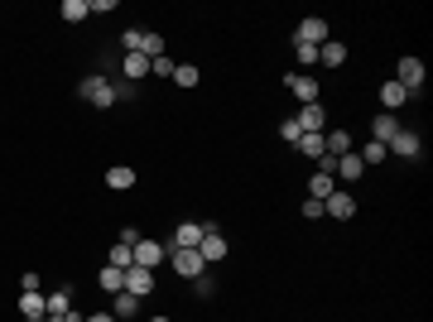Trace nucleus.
Returning <instances> with one entry per match:
<instances>
[{
	"instance_id": "obj_1",
	"label": "nucleus",
	"mask_w": 433,
	"mask_h": 322,
	"mask_svg": "<svg viewBox=\"0 0 433 322\" xmlns=\"http://www.w3.org/2000/svg\"><path fill=\"white\" fill-rule=\"evenodd\" d=\"M78 97L87 101V106L106 111V106H116V82H111V77H101V73H87V77L78 82Z\"/></svg>"
},
{
	"instance_id": "obj_2",
	"label": "nucleus",
	"mask_w": 433,
	"mask_h": 322,
	"mask_svg": "<svg viewBox=\"0 0 433 322\" xmlns=\"http://www.w3.org/2000/svg\"><path fill=\"white\" fill-rule=\"evenodd\" d=\"M197 255L207 264H221L226 255H231V245H226V236L216 231V222H202V241H197Z\"/></svg>"
},
{
	"instance_id": "obj_3",
	"label": "nucleus",
	"mask_w": 433,
	"mask_h": 322,
	"mask_svg": "<svg viewBox=\"0 0 433 322\" xmlns=\"http://www.w3.org/2000/svg\"><path fill=\"white\" fill-rule=\"evenodd\" d=\"M395 82H400V87H405V92H424V63L414 58V53H405V58L395 63Z\"/></svg>"
},
{
	"instance_id": "obj_4",
	"label": "nucleus",
	"mask_w": 433,
	"mask_h": 322,
	"mask_svg": "<svg viewBox=\"0 0 433 322\" xmlns=\"http://www.w3.org/2000/svg\"><path fill=\"white\" fill-rule=\"evenodd\" d=\"M169 264H174L183 279H197V274H207V260H202L197 250H178V245H169Z\"/></svg>"
},
{
	"instance_id": "obj_5",
	"label": "nucleus",
	"mask_w": 433,
	"mask_h": 322,
	"mask_svg": "<svg viewBox=\"0 0 433 322\" xmlns=\"http://www.w3.org/2000/svg\"><path fill=\"white\" fill-rule=\"evenodd\" d=\"M294 121H298V130H303V135H323V130H328V106H323V101H308Z\"/></svg>"
},
{
	"instance_id": "obj_6",
	"label": "nucleus",
	"mask_w": 433,
	"mask_h": 322,
	"mask_svg": "<svg viewBox=\"0 0 433 322\" xmlns=\"http://www.w3.org/2000/svg\"><path fill=\"white\" fill-rule=\"evenodd\" d=\"M328 39H333V34H328V20H323V15H308V20L294 29V43H313V48H323Z\"/></svg>"
},
{
	"instance_id": "obj_7",
	"label": "nucleus",
	"mask_w": 433,
	"mask_h": 322,
	"mask_svg": "<svg viewBox=\"0 0 433 322\" xmlns=\"http://www.w3.org/2000/svg\"><path fill=\"white\" fill-rule=\"evenodd\" d=\"M385 154H395V159H419V154H424V140H419V130H400V135L385 144Z\"/></svg>"
},
{
	"instance_id": "obj_8",
	"label": "nucleus",
	"mask_w": 433,
	"mask_h": 322,
	"mask_svg": "<svg viewBox=\"0 0 433 322\" xmlns=\"http://www.w3.org/2000/svg\"><path fill=\"white\" fill-rule=\"evenodd\" d=\"M323 212L337 217V222H352V217H356V198L347 193V188H333V198L323 202Z\"/></svg>"
},
{
	"instance_id": "obj_9",
	"label": "nucleus",
	"mask_w": 433,
	"mask_h": 322,
	"mask_svg": "<svg viewBox=\"0 0 433 322\" xmlns=\"http://www.w3.org/2000/svg\"><path fill=\"white\" fill-rule=\"evenodd\" d=\"M164 260H169V245L145 241V236H140V245H135V264H140V269H159Z\"/></svg>"
},
{
	"instance_id": "obj_10",
	"label": "nucleus",
	"mask_w": 433,
	"mask_h": 322,
	"mask_svg": "<svg viewBox=\"0 0 433 322\" xmlns=\"http://www.w3.org/2000/svg\"><path fill=\"white\" fill-rule=\"evenodd\" d=\"M125 294H135V299L155 294V269H140V264H130V269H125Z\"/></svg>"
},
{
	"instance_id": "obj_11",
	"label": "nucleus",
	"mask_w": 433,
	"mask_h": 322,
	"mask_svg": "<svg viewBox=\"0 0 433 322\" xmlns=\"http://www.w3.org/2000/svg\"><path fill=\"white\" fill-rule=\"evenodd\" d=\"M284 82H289V92H294V97L303 101V106H308V101H318V92H323V87H318V77H313V73H289V77H284Z\"/></svg>"
},
{
	"instance_id": "obj_12",
	"label": "nucleus",
	"mask_w": 433,
	"mask_h": 322,
	"mask_svg": "<svg viewBox=\"0 0 433 322\" xmlns=\"http://www.w3.org/2000/svg\"><path fill=\"white\" fill-rule=\"evenodd\" d=\"M361 173H366V163H361V154H356V149H352V154H342V159L333 163V178H337V183H356Z\"/></svg>"
},
{
	"instance_id": "obj_13",
	"label": "nucleus",
	"mask_w": 433,
	"mask_h": 322,
	"mask_svg": "<svg viewBox=\"0 0 433 322\" xmlns=\"http://www.w3.org/2000/svg\"><path fill=\"white\" fill-rule=\"evenodd\" d=\"M140 77H150V58H145V53H125V58H120V82L135 87Z\"/></svg>"
},
{
	"instance_id": "obj_14",
	"label": "nucleus",
	"mask_w": 433,
	"mask_h": 322,
	"mask_svg": "<svg viewBox=\"0 0 433 322\" xmlns=\"http://www.w3.org/2000/svg\"><path fill=\"white\" fill-rule=\"evenodd\" d=\"M400 130H405V125L395 121L390 111H380V116H375V121H371V140H375V144H390L395 135H400Z\"/></svg>"
},
{
	"instance_id": "obj_15",
	"label": "nucleus",
	"mask_w": 433,
	"mask_h": 322,
	"mask_svg": "<svg viewBox=\"0 0 433 322\" xmlns=\"http://www.w3.org/2000/svg\"><path fill=\"white\" fill-rule=\"evenodd\" d=\"M197 241H202V226H197V222H178L169 245H178V250H197Z\"/></svg>"
},
{
	"instance_id": "obj_16",
	"label": "nucleus",
	"mask_w": 433,
	"mask_h": 322,
	"mask_svg": "<svg viewBox=\"0 0 433 322\" xmlns=\"http://www.w3.org/2000/svg\"><path fill=\"white\" fill-rule=\"evenodd\" d=\"M333 188H337V178H333V173H328V168H313V178H308V198L328 202V198H333Z\"/></svg>"
},
{
	"instance_id": "obj_17",
	"label": "nucleus",
	"mask_w": 433,
	"mask_h": 322,
	"mask_svg": "<svg viewBox=\"0 0 433 322\" xmlns=\"http://www.w3.org/2000/svg\"><path fill=\"white\" fill-rule=\"evenodd\" d=\"M405 101H409V92H405V87H400V82H385V87H380V106H385V111H390V116H395V111H400V106H405Z\"/></svg>"
},
{
	"instance_id": "obj_18",
	"label": "nucleus",
	"mask_w": 433,
	"mask_h": 322,
	"mask_svg": "<svg viewBox=\"0 0 433 322\" xmlns=\"http://www.w3.org/2000/svg\"><path fill=\"white\" fill-rule=\"evenodd\" d=\"M318 63H328V68H342V63H347V43H342V39H328L323 48H318Z\"/></svg>"
},
{
	"instance_id": "obj_19",
	"label": "nucleus",
	"mask_w": 433,
	"mask_h": 322,
	"mask_svg": "<svg viewBox=\"0 0 433 322\" xmlns=\"http://www.w3.org/2000/svg\"><path fill=\"white\" fill-rule=\"evenodd\" d=\"M43 313H48V299L24 289V294H20V318H43Z\"/></svg>"
},
{
	"instance_id": "obj_20",
	"label": "nucleus",
	"mask_w": 433,
	"mask_h": 322,
	"mask_svg": "<svg viewBox=\"0 0 433 322\" xmlns=\"http://www.w3.org/2000/svg\"><path fill=\"white\" fill-rule=\"evenodd\" d=\"M58 313H73V289H68V284L48 294V313H43V318H58Z\"/></svg>"
},
{
	"instance_id": "obj_21",
	"label": "nucleus",
	"mask_w": 433,
	"mask_h": 322,
	"mask_svg": "<svg viewBox=\"0 0 433 322\" xmlns=\"http://www.w3.org/2000/svg\"><path fill=\"white\" fill-rule=\"evenodd\" d=\"M106 188H116V193H125V188H135V168H125V163H116V168H106Z\"/></svg>"
},
{
	"instance_id": "obj_22",
	"label": "nucleus",
	"mask_w": 433,
	"mask_h": 322,
	"mask_svg": "<svg viewBox=\"0 0 433 322\" xmlns=\"http://www.w3.org/2000/svg\"><path fill=\"white\" fill-rule=\"evenodd\" d=\"M298 154H303V159H323V154H328V149H323V135H298V144H294Z\"/></svg>"
},
{
	"instance_id": "obj_23",
	"label": "nucleus",
	"mask_w": 433,
	"mask_h": 322,
	"mask_svg": "<svg viewBox=\"0 0 433 322\" xmlns=\"http://www.w3.org/2000/svg\"><path fill=\"white\" fill-rule=\"evenodd\" d=\"M111 299H116V313H111V318H135L140 303H145V299H135V294H125V289H120V294H111Z\"/></svg>"
},
{
	"instance_id": "obj_24",
	"label": "nucleus",
	"mask_w": 433,
	"mask_h": 322,
	"mask_svg": "<svg viewBox=\"0 0 433 322\" xmlns=\"http://www.w3.org/2000/svg\"><path fill=\"white\" fill-rule=\"evenodd\" d=\"M101 289H106V294H120V289H125V269H116V264H106V269H101Z\"/></svg>"
},
{
	"instance_id": "obj_25",
	"label": "nucleus",
	"mask_w": 433,
	"mask_h": 322,
	"mask_svg": "<svg viewBox=\"0 0 433 322\" xmlns=\"http://www.w3.org/2000/svg\"><path fill=\"white\" fill-rule=\"evenodd\" d=\"M58 15H63L68 24H82V20H87V0H63Z\"/></svg>"
},
{
	"instance_id": "obj_26",
	"label": "nucleus",
	"mask_w": 433,
	"mask_h": 322,
	"mask_svg": "<svg viewBox=\"0 0 433 322\" xmlns=\"http://www.w3.org/2000/svg\"><path fill=\"white\" fill-rule=\"evenodd\" d=\"M140 53H145L150 63H155V58H164V39H159L155 29H145V43H140Z\"/></svg>"
},
{
	"instance_id": "obj_27",
	"label": "nucleus",
	"mask_w": 433,
	"mask_h": 322,
	"mask_svg": "<svg viewBox=\"0 0 433 322\" xmlns=\"http://www.w3.org/2000/svg\"><path fill=\"white\" fill-rule=\"evenodd\" d=\"M111 264H116V269H130V264H135V245H111Z\"/></svg>"
},
{
	"instance_id": "obj_28",
	"label": "nucleus",
	"mask_w": 433,
	"mask_h": 322,
	"mask_svg": "<svg viewBox=\"0 0 433 322\" xmlns=\"http://www.w3.org/2000/svg\"><path fill=\"white\" fill-rule=\"evenodd\" d=\"M294 58H298V68H318V48L313 43H294Z\"/></svg>"
},
{
	"instance_id": "obj_29",
	"label": "nucleus",
	"mask_w": 433,
	"mask_h": 322,
	"mask_svg": "<svg viewBox=\"0 0 433 322\" xmlns=\"http://www.w3.org/2000/svg\"><path fill=\"white\" fill-rule=\"evenodd\" d=\"M197 77H202V73H197L193 63H183V68H174V82H178V87H197Z\"/></svg>"
},
{
	"instance_id": "obj_30",
	"label": "nucleus",
	"mask_w": 433,
	"mask_h": 322,
	"mask_svg": "<svg viewBox=\"0 0 433 322\" xmlns=\"http://www.w3.org/2000/svg\"><path fill=\"white\" fill-rule=\"evenodd\" d=\"M140 43H145V29H125V34H120V48H125V53H140Z\"/></svg>"
},
{
	"instance_id": "obj_31",
	"label": "nucleus",
	"mask_w": 433,
	"mask_h": 322,
	"mask_svg": "<svg viewBox=\"0 0 433 322\" xmlns=\"http://www.w3.org/2000/svg\"><path fill=\"white\" fill-rule=\"evenodd\" d=\"M380 159H385V144H366V149H361V163H366V168H375V163H380Z\"/></svg>"
},
{
	"instance_id": "obj_32",
	"label": "nucleus",
	"mask_w": 433,
	"mask_h": 322,
	"mask_svg": "<svg viewBox=\"0 0 433 322\" xmlns=\"http://www.w3.org/2000/svg\"><path fill=\"white\" fill-rule=\"evenodd\" d=\"M174 68H178V63L169 58V53H164V58H155V63H150V73H155V77H174Z\"/></svg>"
},
{
	"instance_id": "obj_33",
	"label": "nucleus",
	"mask_w": 433,
	"mask_h": 322,
	"mask_svg": "<svg viewBox=\"0 0 433 322\" xmlns=\"http://www.w3.org/2000/svg\"><path fill=\"white\" fill-rule=\"evenodd\" d=\"M197 294H202V299H212V294H216V279H212V274H197Z\"/></svg>"
},
{
	"instance_id": "obj_34",
	"label": "nucleus",
	"mask_w": 433,
	"mask_h": 322,
	"mask_svg": "<svg viewBox=\"0 0 433 322\" xmlns=\"http://www.w3.org/2000/svg\"><path fill=\"white\" fill-rule=\"evenodd\" d=\"M279 135H284V140H289V144H298V135H303V130H298V121H294V116H289V121L279 125Z\"/></svg>"
},
{
	"instance_id": "obj_35",
	"label": "nucleus",
	"mask_w": 433,
	"mask_h": 322,
	"mask_svg": "<svg viewBox=\"0 0 433 322\" xmlns=\"http://www.w3.org/2000/svg\"><path fill=\"white\" fill-rule=\"evenodd\" d=\"M303 217L318 222V217H328V212H323V202H318V198H308V202H303Z\"/></svg>"
},
{
	"instance_id": "obj_36",
	"label": "nucleus",
	"mask_w": 433,
	"mask_h": 322,
	"mask_svg": "<svg viewBox=\"0 0 433 322\" xmlns=\"http://www.w3.org/2000/svg\"><path fill=\"white\" fill-rule=\"evenodd\" d=\"M120 245H140V226H120Z\"/></svg>"
},
{
	"instance_id": "obj_37",
	"label": "nucleus",
	"mask_w": 433,
	"mask_h": 322,
	"mask_svg": "<svg viewBox=\"0 0 433 322\" xmlns=\"http://www.w3.org/2000/svg\"><path fill=\"white\" fill-rule=\"evenodd\" d=\"M43 322H82L78 313H58V318H43Z\"/></svg>"
},
{
	"instance_id": "obj_38",
	"label": "nucleus",
	"mask_w": 433,
	"mask_h": 322,
	"mask_svg": "<svg viewBox=\"0 0 433 322\" xmlns=\"http://www.w3.org/2000/svg\"><path fill=\"white\" fill-rule=\"evenodd\" d=\"M82 322H116L111 313H92V318H82Z\"/></svg>"
},
{
	"instance_id": "obj_39",
	"label": "nucleus",
	"mask_w": 433,
	"mask_h": 322,
	"mask_svg": "<svg viewBox=\"0 0 433 322\" xmlns=\"http://www.w3.org/2000/svg\"><path fill=\"white\" fill-rule=\"evenodd\" d=\"M24 322H43V318H24Z\"/></svg>"
},
{
	"instance_id": "obj_40",
	"label": "nucleus",
	"mask_w": 433,
	"mask_h": 322,
	"mask_svg": "<svg viewBox=\"0 0 433 322\" xmlns=\"http://www.w3.org/2000/svg\"><path fill=\"white\" fill-rule=\"evenodd\" d=\"M150 322H169V318H150Z\"/></svg>"
}]
</instances>
